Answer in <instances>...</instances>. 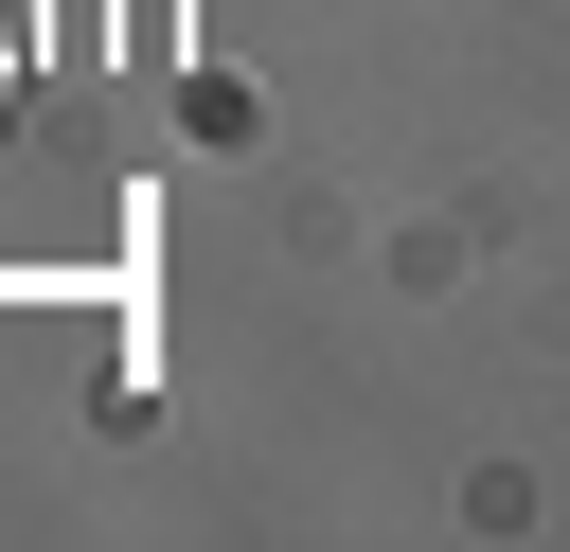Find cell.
Returning a JSON list of instances; mask_svg holds the SVG:
<instances>
[{
	"label": "cell",
	"instance_id": "1",
	"mask_svg": "<svg viewBox=\"0 0 570 552\" xmlns=\"http://www.w3.org/2000/svg\"><path fill=\"white\" fill-rule=\"evenodd\" d=\"M0 107H18V53H0Z\"/></svg>",
	"mask_w": 570,
	"mask_h": 552
}]
</instances>
